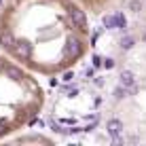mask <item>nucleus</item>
I'll list each match as a JSON object with an SVG mask.
<instances>
[{
  "label": "nucleus",
  "instance_id": "nucleus-16",
  "mask_svg": "<svg viewBox=\"0 0 146 146\" xmlns=\"http://www.w3.org/2000/svg\"><path fill=\"white\" fill-rule=\"evenodd\" d=\"M72 76H74L72 72H66V74H64V80H66V83H68V80H72Z\"/></svg>",
  "mask_w": 146,
  "mask_h": 146
},
{
  "label": "nucleus",
  "instance_id": "nucleus-9",
  "mask_svg": "<svg viewBox=\"0 0 146 146\" xmlns=\"http://www.w3.org/2000/svg\"><path fill=\"white\" fill-rule=\"evenodd\" d=\"M7 76H9V78H23V74H21V70H19V68L9 66V68H7Z\"/></svg>",
  "mask_w": 146,
  "mask_h": 146
},
{
  "label": "nucleus",
  "instance_id": "nucleus-11",
  "mask_svg": "<svg viewBox=\"0 0 146 146\" xmlns=\"http://www.w3.org/2000/svg\"><path fill=\"white\" fill-rule=\"evenodd\" d=\"M125 93H127V89H125L123 85L114 87V98H117V100H123V98H125Z\"/></svg>",
  "mask_w": 146,
  "mask_h": 146
},
{
  "label": "nucleus",
  "instance_id": "nucleus-4",
  "mask_svg": "<svg viewBox=\"0 0 146 146\" xmlns=\"http://www.w3.org/2000/svg\"><path fill=\"white\" fill-rule=\"evenodd\" d=\"M121 85L127 89V93H133L135 91V76H133V72L123 70V72H121Z\"/></svg>",
  "mask_w": 146,
  "mask_h": 146
},
{
  "label": "nucleus",
  "instance_id": "nucleus-19",
  "mask_svg": "<svg viewBox=\"0 0 146 146\" xmlns=\"http://www.w3.org/2000/svg\"><path fill=\"white\" fill-rule=\"evenodd\" d=\"M0 2H2V0H0Z\"/></svg>",
  "mask_w": 146,
  "mask_h": 146
},
{
  "label": "nucleus",
  "instance_id": "nucleus-14",
  "mask_svg": "<svg viewBox=\"0 0 146 146\" xmlns=\"http://www.w3.org/2000/svg\"><path fill=\"white\" fill-rule=\"evenodd\" d=\"M102 66H106V68H114V59H104V64H102Z\"/></svg>",
  "mask_w": 146,
  "mask_h": 146
},
{
  "label": "nucleus",
  "instance_id": "nucleus-12",
  "mask_svg": "<svg viewBox=\"0 0 146 146\" xmlns=\"http://www.w3.org/2000/svg\"><path fill=\"white\" fill-rule=\"evenodd\" d=\"M140 9H142L140 0H131V2H129V11H133V13H140Z\"/></svg>",
  "mask_w": 146,
  "mask_h": 146
},
{
  "label": "nucleus",
  "instance_id": "nucleus-5",
  "mask_svg": "<svg viewBox=\"0 0 146 146\" xmlns=\"http://www.w3.org/2000/svg\"><path fill=\"white\" fill-rule=\"evenodd\" d=\"M106 131L110 138H114V135H121L123 133V123H121L119 119H110L108 123H106Z\"/></svg>",
  "mask_w": 146,
  "mask_h": 146
},
{
  "label": "nucleus",
  "instance_id": "nucleus-10",
  "mask_svg": "<svg viewBox=\"0 0 146 146\" xmlns=\"http://www.w3.org/2000/svg\"><path fill=\"white\" fill-rule=\"evenodd\" d=\"M104 28H106V30H117V23H114V15H106V17H104Z\"/></svg>",
  "mask_w": 146,
  "mask_h": 146
},
{
  "label": "nucleus",
  "instance_id": "nucleus-1",
  "mask_svg": "<svg viewBox=\"0 0 146 146\" xmlns=\"http://www.w3.org/2000/svg\"><path fill=\"white\" fill-rule=\"evenodd\" d=\"M64 53H66L68 59H76L80 57V53H83V44H80V40L76 36H70L66 40V49H64Z\"/></svg>",
  "mask_w": 146,
  "mask_h": 146
},
{
  "label": "nucleus",
  "instance_id": "nucleus-8",
  "mask_svg": "<svg viewBox=\"0 0 146 146\" xmlns=\"http://www.w3.org/2000/svg\"><path fill=\"white\" fill-rule=\"evenodd\" d=\"M133 44H135L133 36H123V38H121V49H125V51H129Z\"/></svg>",
  "mask_w": 146,
  "mask_h": 146
},
{
  "label": "nucleus",
  "instance_id": "nucleus-13",
  "mask_svg": "<svg viewBox=\"0 0 146 146\" xmlns=\"http://www.w3.org/2000/svg\"><path fill=\"white\" fill-rule=\"evenodd\" d=\"M102 64H104V57H102V55H93V66L100 68Z\"/></svg>",
  "mask_w": 146,
  "mask_h": 146
},
{
  "label": "nucleus",
  "instance_id": "nucleus-17",
  "mask_svg": "<svg viewBox=\"0 0 146 146\" xmlns=\"http://www.w3.org/2000/svg\"><path fill=\"white\" fill-rule=\"evenodd\" d=\"M142 40H144V42H146V32H144V36H142Z\"/></svg>",
  "mask_w": 146,
  "mask_h": 146
},
{
  "label": "nucleus",
  "instance_id": "nucleus-18",
  "mask_svg": "<svg viewBox=\"0 0 146 146\" xmlns=\"http://www.w3.org/2000/svg\"><path fill=\"white\" fill-rule=\"evenodd\" d=\"M0 68H2V64H0Z\"/></svg>",
  "mask_w": 146,
  "mask_h": 146
},
{
  "label": "nucleus",
  "instance_id": "nucleus-2",
  "mask_svg": "<svg viewBox=\"0 0 146 146\" xmlns=\"http://www.w3.org/2000/svg\"><path fill=\"white\" fill-rule=\"evenodd\" d=\"M11 51L15 57L19 59H30V55H32V44L28 42V40H17V42H13Z\"/></svg>",
  "mask_w": 146,
  "mask_h": 146
},
{
  "label": "nucleus",
  "instance_id": "nucleus-3",
  "mask_svg": "<svg viewBox=\"0 0 146 146\" xmlns=\"http://www.w3.org/2000/svg\"><path fill=\"white\" fill-rule=\"evenodd\" d=\"M68 13H70V23H72V26H76V28H85L87 26V15L80 11L78 7H70Z\"/></svg>",
  "mask_w": 146,
  "mask_h": 146
},
{
  "label": "nucleus",
  "instance_id": "nucleus-6",
  "mask_svg": "<svg viewBox=\"0 0 146 146\" xmlns=\"http://www.w3.org/2000/svg\"><path fill=\"white\" fill-rule=\"evenodd\" d=\"M13 42H15V38H13L9 32H0V44H2L4 49H11Z\"/></svg>",
  "mask_w": 146,
  "mask_h": 146
},
{
  "label": "nucleus",
  "instance_id": "nucleus-15",
  "mask_svg": "<svg viewBox=\"0 0 146 146\" xmlns=\"http://www.w3.org/2000/svg\"><path fill=\"white\" fill-rule=\"evenodd\" d=\"M93 85H95V87H104V78H102V76H98V78L93 80Z\"/></svg>",
  "mask_w": 146,
  "mask_h": 146
},
{
  "label": "nucleus",
  "instance_id": "nucleus-7",
  "mask_svg": "<svg viewBox=\"0 0 146 146\" xmlns=\"http://www.w3.org/2000/svg\"><path fill=\"white\" fill-rule=\"evenodd\" d=\"M114 23H117L119 30H127V19H125L123 13H117V15H114Z\"/></svg>",
  "mask_w": 146,
  "mask_h": 146
}]
</instances>
